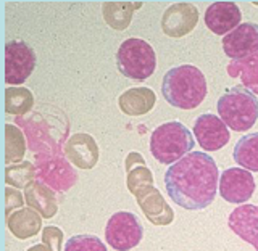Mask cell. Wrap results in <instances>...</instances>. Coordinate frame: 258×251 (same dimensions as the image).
<instances>
[{
  "instance_id": "cell-24",
  "label": "cell",
  "mask_w": 258,
  "mask_h": 251,
  "mask_svg": "<svg viewBox=\"0 0 258 251\" xmlns=\"http://www.w3.org/2000/svg\"><path fill=\"white\" fill-rule=\"evenodd\" d=\"M34 166L31 163H20L7 168V184L15 185V189H26L34 182Z\"/></svg>"
},
{
  "instance_id": "cell-21",
  "label": "cell",
  "mask_w": 258,
  "mask_h": 251,
  "mask_svg": "<svg viewBox=\"0 0 258 251\" xmlns=\"http://www.w3.org/2000/svg\"><path fill=\"white\" fill-rule=\"evenodd\" d=\"M232 158L240 168L258 173V132L242 137L234 147Z\"/></svg>"
},
{
  "instance_id": "cell-3",
  "label": "cell",
  "mask_w": 258,
  "mask_h": 251,
  "mask_svg": "<svg viewBox=\"0 0 258 251\" xmlns=\"http://www.w3.org/2000/svg\"><path fill=\"white\" fill-rule=\"evenodd\" d=\"M216 110L223 123L234 132H245L258 119V99L244 86H234L218 99Z\"/></svg>"
},
{
  "instance_id": "cell-23",
  "label": "cell",
  "mask_w": 258,
  "mask_h": 251,
  "mask_svg": "<svg viewBox=\"0 0 258 251\" xmlns=\"http://www.w3.org/2000/svg\"><path fill=\"white\" fill-rule=\"evenodd\" d=\"M5 148H7V163L10 166L12 163H18L26 153V142H24V135L18 127L13 124L5 126Z\"/></svg>"
},
{
  "instance_id": "cell-1",
  "label": "cell",
  "mask_w": 258,
  "mask_h": 251,
  "mask_svg": "<svg viewBox=\"0 0 258 251\" xmlns=\"http://www.w3.org/2000/svg\"><path fill=\"white\" fill-rule=\"evenodd\" d=\"M165 187L177 206L199 211L213 203L220 187V171L208 153L190 151L168 168Z\"/></svg>"
},
{
  "instance_id": "cell-15",
  "label": "cell",
  "mask_w": 258,
  "mask_h": 251,
  "mask_svg": "<svg viewBox=\"0 0 258 251\" xmlns=\"http://www.w3.org/2000/svg\"><path fill=\"white\" fill-rule=\"evenodd\" d=\"M136 198L139 201V206L144 211V214L147 216V219L155 224V225H166L169 222H173L174 213L169 208V205L165 201V198L161 197V193L150 185L145 187L136 193Z\"/></svg>"
},
{
  "instance_id": "cell-8",
  "label": "cell",
  "mask_w": 258,
  "mask_h": 251,
  "mask_svg": "<svg viewBox=\"0 0 258 251\" xmlns=\"http://www.w3.org/2000/svg\"><path fill=\"white\" fill-rule=\"evenodd\" d=\"M218 190L224 201L242 205L252 198L255 192V179L244 168H229L220 176Z\"/></svg>"
},
{
  "instance_id": "cell-2",
  "label": "cell",
  "mask_w": 258,
  "mask_h": 251,
  "mask_svg": "<svg viewBox=\"0 0 258 251\" xmlns=\"http://www.w3.org/2000/svg\"><path fill=\"white\" fill-rule=\"evenodd\" d=\"M208 92L207 79L194 64H181L169 69L161 82V94L174 108L194 110L205 100Z\"/></svg>"
},
{
  "instance_id": "cell-17",
  "label": "cell",
  "mask_w": 258,
  "mask_h": 251,
  "mask_svg": "<svg viewBox=\"0 0 258 251\" xmlns=\"http://www.w3.org/2000/svg\"><path fill=\"white\" fill-rule=\"evenodd\" d=\"M8 229L16 238H29L40 232L42 227V216L34 208H23L8 216Z\"/></svg>"
},
{
  "instance_id": "cell-11",
  "label": "cell",
  "mask_w": 258,
  "mask_h": 251,
  "mask_svg": "<svg viewBox=\"0 0 258 251\" xmlns=\"http://www.w3.org/2000/svg\"><path fill=\"white\" fill-rule=\"evenodd\" d=\"M199 10L192 4L177 2L166 8L161 16V29L169 37H182L197 26Z\"/></svg>"
},
{
  "instance_id": "cell-28",
  "label": "cell",
  "mask_w": 258,
  "mask_h": 251,
  "mask_svg": "<svg viewBox=\"0 0 258 251\" xmlns=\"http://www.w3.org/2000/svg\"><path fill=\"white\" fill-rule=\"evenodd\" d=\"M5 195H7V214L10 216L13 205H15V208H20L23 205V197L18 190H13V189H7Z\"/></svg>"
},
{
  "instance_id": "cell-9",
  "label": "cell",
  "mask_w": 258,
  "mask_h": 251,
  "mask_svg": "<svg viewBox=\"0 0 258 251\" xmlns=\"http://www.w3.org/2000/svg\"><path fill=\"white\" fill-rule=\"evenodd\" d=\"M223 50L232 61L258 53V24L240 23L236 29L223 37Z\"/></svg>"
},
{
  "instance_id": "cell-10",
  "label": "cell",
  "mask_w": 258,
  "mask_h": 251,
  "mask_svg": "<svg viewBox=\"0 0 258 251\" xmlns=\"http://www.w3.org/2000/svg\"><path fill=\"white\" fill-rule=\"evenodd\" d=\"M194 135L202 148L207 151H218L229 142L228 126L223 119L212 113L200 115L194 124Z\"/></svg>"
},
{
  "instance_id": "cell-20",
  "label": "cell",
  "mask_w": 258,
  "mask_h": 251,
  "mask_svg": "<svg viewBox=\"0 0 258 251\" xmlns=\"http://www.w3.org/2000/svg\"><path fill=\"white\" fill-rule=\"evenodd\" d=\"M228 74L231 77H240L242 86L258 95V53L244 60L231 61L228 64Z\"/></svg>"
},
{
  "instance_id": "cell-16",
  "label": "cell",
  "mask_w": 258,
  "mask_h": 251,
  "mask_svg": "<svg viewBox=\"0 0 258 251\" xmlns=\"http://www.w3.org/2000/svg\"><path fill=\"white\" fill-rule=\"evenodd\" d=\"M157 97L149 87H134L119 95V110L127 116H142L152 111Z\"/></svg>"
},
{
  "instance_id": "cell-18",
  "label": "cell",
  "mask_w": 258,
  "mask_h": 251,
  "mask_svg": "<svg viewBox=\"0 0 258 251\" xmlns=\"http://www.w3.org/2000/svg\"><path fill=\"white\" fill-rule=\"evenodd\" d=\"M26 201L31 208H34L36 211L42 217H52L56 214V198L53 192L45 187L40 182H31L26 187Z\"/></svg>"
},
{
  "instance_id": "cell-7",
  "label": "cell",
  "mask_w": 258,
  "mask_h": 251,
  "mask_svg": "<svg viewBox=\"0 0 258 251\" xmlns=\"http://www.w3.org/2000/svg\"><path fill=\"white\" fill-rule=\"evenodd\" d=\"M36 53L23 40H10L5 45V82L20 86L26 82L36 68Z\"/></svg>"
},
{
  "instance_id": "cell-13",
  "label": "cell",
  "mask_w": 258,
  "mask_h": 251,
  "mask_svg": "<svg viewBox=\"0 0 258 251\" xmlns=\"http://www.w3.org/2000/svg\"><path fill=\"white\" fill-rule=\"evenodd\" d=\"M64 155L79 169H92L99 161V147L89 134H75L64 145Z\"/></svg>"
},
{
  "instance_id": "cell-19",
  "label": "cell",
  "mask_w": 258,
  "mask_h": 251,
  "mask_svg": "<svg viewBox=\"0 0 258 251\" xmlns=\"http://www.w3.org/2000/svg\"><path fill=\"white\" fill-rule=\"evenodd\" d=\"M141 7L142 2H105L102 5V12L110 28L123 31L131 24L134 12Z\"/></svg>"
},
{
  "instance_id": "cell-6",
  "label": "cell",
  "mask_w": 258,
  "mask_h": 251,
  "mask_svg": "<svg viewBox=\"0 0 258 251\" xmlns=\"http://www.w3.org/2000/svg\"><path fill=\"white\" fill-rule=\"evenodd\" d=\"M144 227L137 216L129 211L113 214L105 225V240L116 251H129L141 243Z\"/></svg>"
},
{
  "instance_id": "cell-12",
  "label": "cell",
  "mask_w": 258,
  "mask_h": 251,
  "mask_svg": "<svg viewBox=\"0 0 258 251\" xmlns=\"http://www.w3.org/2000/svg\"><path fill=\"white\" fill-rule=\"evenodd\" d=\"M242 21V13L234 2H215L205 12V26L216 36H226Z\"/></svg>"
},
{
  "instance_id": "cell-29",
  "label": "cell",
  "mask_w": 258,
  "mask_h": 251,
  "mask_svg": "<svg viewBox=\"0 0 258 251\" xmlns=\"http://www.w3.org/2000/svg\"><path fill=\"white\" fill-rule=\"evenodd\" d=\"M28 251H50V249H48L44 243L42 245H36V246H32V248H29Z\"/></svg>"
},
{
  "instance_id": "cell-4",
  "label": "cell",
  "mask_w": 258,
  "mask_h": 251,
  "mask_svg": "<svg viewBox=\"0 0 258 251\" xmlns=\"http://www.w3.org/2000/svg\"><path fill=\"white\" fill-rule=\"evenodd\" d=\"M194 148L190 131L179 121L158 126L150 137V153L160 164L176 163Z\"/></svg>"
},
{
  "instance_id": "cell-14",
  "label": "cell",
  "mask_w": 258,
  "mask_h": 251,
  "mask_svg": "<svg viewBox=\"0 0 258 251\" xmlns=\"http://www.w3.org/2000/svg\"><path fill=\"white\" fill-rule=\"evenodd\" d=\"M229 229L258 251V206L242 205L229 214Z\"/></svg>"
},
{
  "instance_id": "cell-5",
  "label": "cell",
  "mask_w": 258,
  "mask_h": 251,
  "mask_svg": "<svg viewBox=\"0 0 258 251\" xmlns=\"http://www.w3.org/2000/svg\"><path fill=\"white\" fill-rule=\"evenodd\" d=\"M116 64L123 76L134 80H145L157 69V53L149 42L131 37L119 45Z\"/></svg>"
},
{
  "instance_id": "cell-26",
  "label": "cell",
  "mask_w": 258,
  "mask_h": 251,
  "mask_svg": "<svg viewBox=\"0 0 258 251\" xmlns=\"http://www.w3.org/2000/svg\"><path fill=\"white\" fill-rule=\"evenodd\" d=\"M150 185H153V177H152V173L147 169V166H145V163L137 164L136 168L127 171V189L131 193H134V195L139 190L150 187Z\"/></svg>"
},
{
  "instance_id": "cell-22",
  "label": "cell",
  "mask_w": 258,
  "mask_h": 251,
  "mask_svg": "<svg viewBox=\"0 0 258 251\" xmlns=\"http://www.w3.org/2000/svg\"><path fill=\"white\" fill-rule=\"evenodd\" d=\"M34 95L26 87H7L5 110L8 115H24L32 110Z\"/></svg>"
},
{
  "instance_id": "cell-27",
  "label": "cell",
  "mask_w": 258,
  "mask_h": 251,
  "mask_svg": "<svg viewBox=\"0 0 258 251\" xmlns=\"http://www.w3.org/2000/svg\"><path fill=\"white\" fill-rule=\"evenodd\" d=\"M42 240L44 245L50 251H61L63 246V232L58 227L48 225L42 230Z\"/></svg>"
},
{
  "instance_id": "cell-25",
  "label": "cell",
  "mask_w": 258,
  "mask_h": 251,
  "mask_svg": "<svg viewBox=\"0 0 258 251\" xmlns=\"http://www.w3.org/2000/svg\"><path fill=\"white\" fill-rule=\"evenodd\" d=\"M63 251H107V246L99 237L83 233L68 238Z\"/></svg>"
}]
</instances>
